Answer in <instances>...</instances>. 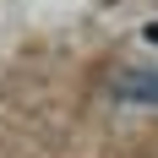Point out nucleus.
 Masks as SVG:
<instances>
[{"mask_svg": "<svg viewBox=\"0 0 158 158\" xmlns=\"http://www.w3.org/2000/svg\"><path fill=\"white\" fill-rule=\"evenodd\" d=\"M120 98H136V104H158V71H131L120 82Z\"/></svg>", "mask_w": 158, "mask_h": 158, "instance_id": "obj_1", "label": "nucleus"}]
</instances>
